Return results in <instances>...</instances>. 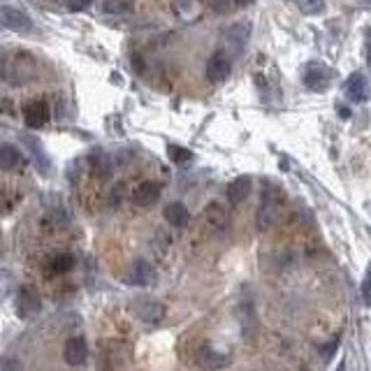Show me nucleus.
<instances>
[{"mask_svg": "<svg viewBox=\"0 0 371 371\" xmlns=\"http://www.w3.org/2000/svg\"><path fill=\"white\" fill-rule=\"evenodd\" d=\"M283 216V198L278 195V193H265L263 198V204H260L258 209V230L260 232H267V230H272L274 225H276L278 221H281Z\"/></svg>", "mask_w": 371, "mask_h": 371, "instance_id": "1", "label": "nucleus"}, {"mask_svg": "<svg viewBox=\"0 0 371 371\" xmlns=\"http://www.w3.org/2000/svg\"><path fill=\"white\" fill-rule=\"evenodd\" d=\"M14 307H16L19 318H23V320L35 318V315L42 311V297L33 285H23V288H19V293H16Z\"/></svg>", "mask_w": 371, "mask_h": 371, "instance_id": "2", "label": "nucleus"}, {"mask_svg": "<svg viewBox=\"0 0 371 371\" xmlns=\"http://www.w3.org/2000/svg\"><path fill=\"white\" fill-rule=\"evenodd\" d=\"M230 362H232V357L228 352L211 348V346H202L195 352V364L202 371H221L225 367H230Z\"/></svg>", "mask_w": 371, "mask_h": 371, "instance_id": "3", "label": "nucleus"}, {"mask_svg": "<svg viewBox=\"0 0 371 371\" xmlns=\"http://www.w3.org/2000/svg\"><path fill=\"white\" fill-rule=\"evenodd\" d=\"M0 26L16 30V33H28V30H33V19L19 8L0 5Z\"/></svg>", "mask_w": 371, "mask_h": 371, "instance_id": "4", "label": "nucleus"}, {"mask_svg": "<svg viewBox=\"0 0 371 371\" xmlns=\"http://www.w3.org/2000/svg\"><path fill=\"white\" fill-rule=\"evenodd\" d=\"M248 38H251V26L248 23H232L230 28H225L223 33V47L232 53H239L244 47L248 45Z\"/></svg>", "mask_w": 371, "mask_h": 371, "instance_id": "5", "label": "nucleus"}, {"mask_svg": "<svg viewBox=\"0 0 371 371\" xmlns=\"http://www.w3.org/2000/svg\"><path fill=\"white\" fill-rule=\"evenodd\" d=\"M204 223H206V228H209L214 235H223L225 230L230 228V214H228V209H225L223 204H218V202H211V204L204 209Z\"/></svg>", "mask_w": 371, "mask_h": 371, "instance_id": "6", "label": "nucleus"}, {"mask_svg": "<svg viewBox=\"0 0 371 371\" xmlns=\"http://www.w3.org/2000/svg\"><path fill=\"white\" fill-rule=\"evenodd\" d=\"M230 70H232V63H230V56L225 51H216L206 63V77L214 84L225 82L230 77Z\"/></svg>", "mask_w": 371, "mask_h": 371, "instance_id": "7", "label": "nucleus"}, {"mask_svg": "<svg viewBox=\"0 0 371 371\" xmlns=\"http://www.w3.org/2000/svg\"><path fill=\"white\" fill-rule=\"evenodd\" d=\"M49 117H51V112H49V105H47L45 100H33V102H28L26 109H23V119H26V125L28 128H45L47 123H49Z\"/></svg>", "mask_w": 371, "mask_h": 371, "instance_id": "8", "label": "nucleus"}, {"mask_svg": "<svg viewBox=\"0 0 371 371\" xmlns=\"http://www.w3.org/2000/svg\"><path fill=\"white\" fill-rule=\"evenodd\" d=\"M304 84H307V88L311 91H325L327 84H330V70L325 68L322 63H309L307 68H304Z\"/></svg>", "mask_w": 371, "mask_h": 371, "instance_id": "9", "label": "nucleus"}, {"mask_svg": "<svg viewBox=\"0 0 371 371\" xmlns=\"http://www.w3.org/2000/svg\"><path fill=\"white\" fill-rule=\"evenodd\" d=\"M63 357L70 367H79V364L86 362L88 357V346L84 342L82 337H72L65 342V348H63Z\"/></svg>", "mask_w": 371, "mask_h": 371, "instance_id": "10", "label": "nucleus"}, {"mask_svg": "<svg viewBox=\"0 0 371 371\" xmlns=\"http://www.w3.org/2000/svg\"><path fill=\"white\" fill-rule=\"evenodd\" d=\"M158 200H160V186L154 184V181H144V184H139L135 188V193H132V202L137 206H154Z\"/></svg>", "mask_w": 371, "mask_h": 371, "instance_id": "11", "label": "nucleus"}, {"mask_svg": "<svg viewBox=\"0 0 371 371\" xmlns=\"http://www.w3.org/2000/svg\"><path fill=\"white\" fill-rule=\"evenodd\" d=\"M125 281L130 285H149L154 281V267L147 260H135L125 274Z\"/></svg>", "mask_w": 371, "mask_h": 371, "instance_id": "12", "label": "nucleus"}, {"mask_svg": "<svg viewBox=\"0 0 371 371\" xmlns=\"http://www.w3.org/2000/svg\"><path fill=\"white\" fill-rule=\"evenodd\" d=\"M346 95L352 100V102H364L369 98V82L367 77L360 75V72H355V75L348 77V82H346Z\"/></svg>", "mask_w": 371, "mask_h": 371, "instance_id": "13", "label": "nucleus"}, {"mask_svg": "<svg viewBox=\"0 0 371 371\" xmlns=\"http://www.w3.org/2000/svg\"><path fill=\"white\" fill-rule=\"evenodd\" d=\"M251 188H253L251 176H237L232 184L228 186V200H230V204H241V202H244V200L251 195Z\"/></svg>", "mask_w": 371, "mask_h": 371, "instance_id": "14", "label": "nucleus"}, {"mask_svg": "<svg viewBox=\"0 0 371 371\" xmlns=\"http://www.w3.org/2000/svg\"><path fill=\"white\" fill-rule=\"evenodd\" d=\"M23 165L21 151L12 144H0V169H19Z\"/></svg>", "mask_w": 371, "mask_h": 371, "instance_id": "15", "label": "nucleus"}, {"mask_svg": "<svg viewBox=\"0 0 371 371\" xmlns=\"http://www.w3.org/2000/svg\"><path fill=\"white\" fill-rule=\"evenodd\" d=\"M23 139V144H26V149L30 151V154H33V158H35V163H38V169L40 172H49L51 169V163H49V156L45 154V149L40 147V142L35 137H30V135H23L21 137Z\"/></svg>", "mask_w": 371, "mask_h": 371, "instance_id": "16", "label": "nucleus"}, {"mask_svg": "<svg viewBox=\"0 0 371 371\" xmlns=\"http://www.w3.org/2000/svg\"><path fill=\"white\" fill-rule=\"evenodd\" d=\"M165 221L174 228H186L188 221H191V214L181 202H169L165 206Z\"/></svg>", "mask_w": 371, "mask_h": 371, "instance_id": "17", "label": "nucleus"}, {"mask_svg": "<svg viewBox=\"0 0 371 371\" xmlns=\"http://www.w3.org/2000/svg\"><path fill=\"white\" fill-rule=\"evenodd\" d=\"M135 311L137 315L142 320H147V322H158L165 315V309H163V304H158V302H151V300H144V302H139L137 307H135Z\"/></svg>", "mask_w": 371, "mask_h": 371, "instance_id": "18", "label": "nucleus"}, {"mask_svg": "<svg viewBox=\"0 0 371 371\" xmlns=\"http://www.w3.org/2000/svg\"><path fill=\"white\" fill-rule=\"evenodd\" d=\"M167 156H169V160H172L174 165H179V167H186V165H191V163H193V151H188L186 147H179V144H169Z\"/></svg>", "mask_w": 371, "mask_h": 371, "instance_id": "19", "label": "nucleus"}, {"mask_svg": "<svg viewBox=\"0 0 371 371\" xmlns=\"http://www.w3.org/2000/svg\"><path fill=\"white\" fill-rule=\"evenodd\" d=\"M100 10L102 14H128L132 12V3L130 0H105Z\"/></svg>", "mask_w": 371, "mask_h": 371, "instance_id": "20", "label": "nucleus"}, {"mask_svg": "<svg viewBox=\"0 0 371 371\" xmlns=\"http://www.w3.org/2000/svg\"><path fill=\"white\" fill-rule=\"evenodd\" d=\"M72 267H75V258H72L70 253L53 255V260H51V272L53 274H65V272H70Z\"/></svg>", "mask_w": 371, "mask_h": 371, "instance_id": "21", "label": "nucleus"}, {"mask_svg": "<svg viewBox=\"0 0 371 371\" xmlns=\"http://www.w3.org/2000/svg\"><path fill=\"white\" fill-rule=\"evenodd\" d=\"M304 14H320L325 10V0H297Z\"/></svg>", "mask_w": 371, "mask_h": 371, "instance_id": "22", "label": "nucleus"}, {"mask_svg": "<svg viewBox=\"0 0 371 371\" xmlns=\"http://www.w3.org/2000/svg\"><path fill=\"white\" fill-rule=\"evenodd\" d=\"M14 290V274L8 270H0V297L10 295Z\"/></svg>", "mask_w": 371, "mask_h": 371, "instance_id": "23", "label": "nucleus"}, {"mask_svg": "<svg viewBox=\"0 0 371 371\" xmlns=\"http://www.w3.org/2000/svg\"><path fill=\"white\" fill-rule=\"evenodd\" d=\"M211 10L216 12V14H230L232 8L237 5V0H209Z\"/></svg>", "mask_w": 371, "mask_h": 371, "instance_id": "24", "label": "nucleus"}, {"mask_svg": "<svg viewBox=\"0 0 371 371\" xmlns=\"http://www.w3.org/2000/svg\"><path fill=\"white\" fill-rule=\"evenodd\" d=\"M0 371H23V364L16 357H0Z\"/></svg>", "mask_w": 371, "mask_h": 371, "instance_id": "25", "label": "nucleus"}, {"mask_svg": "<svg viewBox=\"0 0 371 371\" xmlns=\"http://www.w3.org/2000/svg\"><path fill=\"white\" fill-rule=\"evenodd\" d=\"M362 302L364 307H371V267L367 270V276L362 281Z\"/></svg>", "mask_w": 371, "mask_h": 371, "instance_id": "26", "label": "nucleus"}, {"mask_svg": "<svg viewBox=\"0 0 371 371\" xmlns=\"http://www.w3.org/2000/svg\"><path fill=\"white\" fill-rule=\"evenodd\" d=\"M93 5V0H68V10L70 12H84Z\"/></svg>", "mask_w": 371, "mask_h": 371, "instance_id": "27", "label": "nucleus"}, {"mask_svg": "<svg viewBox=\"0 0 371 371\" xmlns=\"http://www.w3.org/2000/svg\"><path fill=\"white\" fill-rule=\"evenodd\" d=\"M93 169H95V172H98V174L107 176V174H109V160H107V158H102V156H100V160H93Z\"/></svg>", "mask_w": 371, "mask_h": 371, "instance_id": "28", "label": "nucleus"}, {"mask_svg": "<svg viewBox=\"0 0 371 371\" xmlns=\"http://www.w3.org/2000/svg\"><path fill=\"white\" fill-rule=\"evenodd\" d=\"M3 63H5V49H0V68H3Z\"/></svg>", "mask_w": 371, "mask_h": 371, "instance_id": "29", "label": "nucleus"}, {"mask_svg": "<svg viewBox=\"0 0 371 371\" xmlns=\"http://www.w3.org/2000/svg\"><path fill=\"white\" fill-rule=\"evenodd\" d=\"M253 0H237V5H251Z\"/></svg>", "mask_w": 371, "mask_h": 371, "instance_id": "30", "label": "nucleus"}, {"mask_svg": "<svg viewBox=\"0 0 371 371\" xmlns=\"http://www.w3.org/2000/svg\"><path fill=\"white\" fill-rule=\"evenodd\" d=\"M337 371H346V362H342V364H339V369Z\"/></svg>", "mask_w": 371, "mask_h": 371, "instance_id": "31", "label": "nucleus"}]
</instances>
